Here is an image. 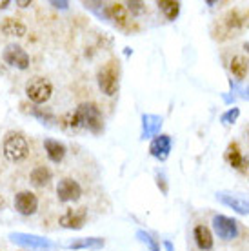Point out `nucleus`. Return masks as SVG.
I'll return each mask as SVG.
<instances>
[{
  "label": "nucleus",
  "mask_w": 249,
  "mask_h": 251,
  "mask_svg": "<svg viewBox=\"0 0 249 251\" xmlns=\"http://www.w3.org/2000/svg\"><path fill=\"white\" fill-rule=\"evenodd\" d=\"M69 127H84L89 129L91 133L99 135L104 127V120H102V113L93 102H84L75 109V113L69 115Z\"/></svg>",
  "instance_id": "obj_1"
},
{
  "label": "nucleus",
  "mask_w": 249,
  "mask_h": 251,
  "mask_svg": "<svg viewBox=\"0 0 249 251\" xmlns=\"http://www.w3.org/2000/svg\"><path fill=\"white\" fill-rule=\"evenodd\" d=\"M97 80H99V86L102 89V93H106L107 97H113L117 95L120 86V66L119 60L111 58L109 62H106L102 68H100L99 75H97Z\"/></svg>",
  "instance_id": "obj_2"
},
{
  "label": "nucleus",
  "mask_w": 249,
  "mask_h": 251,
  "mask_svg": "<svg viewBox=\"0 0 249 251\" xmlns=\"http://www.w3.org/2000/svg\"><path fill=\"white\" fill-rule=\"evenodd\" d=\"M4 157L9 160V162H20L27 157L29 153V144L22 133H7L6 138H4Z\"/></svg>",
  "instance_id": "obj_3"
},
{
  "label": "nucleus",
  "mask_w": 249,
  "mask_h": 251,
  "mask_svg": "<svg viewBox=\"0 0 249 251\" xmlns=\"http://www.w3.org/2000/svg\"><path fill=\"white\" fill-rule=\"evenodd\" d=\"M51 93H53V86H51L50 80H46L42 76H37L33 80L27 82L25 86V95L27 99L35 104H44L51 99Z\"/></svg>",
  "instance_id": "obj_4"
},
{
  "label": "nucleus",
  "mask_w": 249,
  "mask_h": 251,
  "mask_svg": "<svg viewBox=\"0 0 249 251\" xmlns=\"http://www.w3.org/2000/svg\"><path fill=\"white\" fill-rule=\"evenodd\" d=\"M9 239L13 242H17L20 246L25 248H31V250L38 251H53L56 250V244L51 242L50 239H44V237H37V235H27V233H11Z\"/></svg>",
  "instance_id": "obj_5"
},
{
  "label": "nucleus",
  "mask_w": 249,
  "mask_h": 251,
  "mask_svg": "<svg viewBox=\"0 0 249 251\" xmlns=\"http://www.w3.org/2000/svg\"><path fill=\"white\" fill-rule=\"evenodd\" d=\"M217 201L224 206L231 207L238 215H249V197L244 193H231V191H220L217 193Z\"/></svg>",
  "instance_id": "obj_6"
},
{
  "label": "nucleus",
  "mask_w": 249,
  "mask_h": 251,
  "mask_svg": "<svg viewBox=\"0 0 249 251\" xmlns=\"http://www.w3.org/2000/svg\"><path fill=\"white\" fill-rule=\"evenodd\" d=\"M213 227L218 239L222 240H233L238 237V222L235 219H229L225 215H215L213 217Z\"/></svg>",
  "instance_id": "obj_7"
},
{
  "label": "nucleus",
  "mask_w": 249,
  "mask_h": 251,
  "mask_svg": "<svg viewBox=\"0 0 249 251\" xmlns=\"http://www.w3.org/2000/svg\"><path fill=\"white\" fill-rule=\"evenodd\" d=\"M2 57H4L6 64H9L11 68H17V69L29 68V55L17 44L7 46L6 50H4V53H2Z\"/></svg>",
  "instance_id": "obj_8"
},
{
  "label": "nucleus",
  "mask_w": 249,
  "mask_h": 251,
  "mask_svg": "<svg viewBox=\"0 0 249 251\" xmlns=\"http://www.w3.org/2000/svg\"><path fill=\"white\" fill-rule=\"evenodd\" d=\"M82 188L73 178H62L56 186V197L60 202H75L80 199Z\"/></svg>",
  "instance_id": "obj_9"
},
{
  "label": "nucleus",
  "mask_w": 249,
  "mask_h": 251,
  "mask_svg": "<svg viewBox=\"0 0 249 251\" xmlns=\"http://www.w3.org/2000/svg\"><path fill=\"white\" fill-rule=\"evenodd\" d=\"M15 207L20 215H25L29 217L38 209V199L37 195L31 193V191H20V193L15 195Z\"/></svg>",
  "instance_id": "obj_10"
},
{
  "label": "nucleus",
  "mask_w": 249,
  "mask_h": 251,
  "mask_svg": "<svg viewBox=\"0 0 249 251\" xmlns=\"http://www.w3.org/2000/svg\"><path fill=\"white\" fill-rule=\"evenodd\" d=\"M171 146H173V142H171V137H169V135H156L149 144L151 157H155L156 160L162 162V160H166V158L169 157Z\"/></svg>",
  "instance_id": "obj_11"
},
{
  "label": "nucleus",
  "mask_w": 249,
  "mask_h": 251,
  "mask_svg": "<svg viewBox=\"0 0 249 251\" xmlns=\"http://www.w3.org/2000/svg\"><path fill=\"white\" fill-rule=\"evenodd\" d=\"M87 219V211L86 207H78V209H69L60 217V226L66 227V229H80L84 224H86Z\"/></svg>",
  "instance_id": "obj_12"
},
{
  "label": "nucleus",
  "mask_w": 249,
  "mask_h": 251,
  "mask_svg": "<svg viewBox=\"0 0 249 251\" xmlns=\"http://www.w3.org/2000/svg\"><path fill=\"white\" fill-rule=\"evenodd\" d=\"M162 127V117L158 115H142V138L156 137Z\"/></svg>",
  "instance_id": "obj_13"
},
{
  "label": "nucleus",
  "mask_w": 249,
  "mask_h": 251,
  "mask_svg": "<svg viewBox=\"0 0 249 251\" xmlns=\"http://www.w3.org/2000/svg\"><path fill=\"white\" fill-rule=\"evenodd\" d=\"M44 148H46V153L50 157L51 162H62L64 157H66V146L60 144L58 140H53V138H46L44 140Z\"/></svg>",
  "instance_id": "obj_14"
},
{
  "label": "nucleus",
  "mask_w": 249,
  "mask_h": 251,
  "mask_svg": "<svg viewBox=\"0 0 249 251\" xmlns=\"http://www.w3.org/2000/svg\"><path fill=\"white\" fill-rule=\"evenodd\" d=\"M104 239H100V237H86V239H76L73 242H69L66 248L68 250H102L104 248Z\"/></svg>",
  "instance_id": "obj_15"
},
{
  "label": "nucleus",
  "mask_w": 249,
  "mask_h": 251,
  "mask_svg": "<svg viewBox=\"0 0 249 251\" xmlns=\"http://www.w3.org/2000/svg\"><path fill=\"white\" fill-rule=\"evenodd\" d=\"M248 17L249 15H246V13L238 11V9H233V11H229L227 15L224 17V27L227 29V31H238L240 27H242L246 22H248Z\"/></svg>",
  "instance_id": "obj_16"
},
{
  "label": "nucleus",
  "mask_w": 249,
  "mask_h": 251,
  "mask_svg": "<svg viewBox=\"0 0 249 251\" xmlns=\"http://www.w3.org/2000/svg\"><path fill=\"white\" fill-rule=\"evenodd\" d=\"M193 239L199 246V250L202 251H211L213 250V235L209 231V227L206 226H197L193 231Z\"/></svg>",
  "instance_id": "obj_17"
},
{
  "label": "nucleus",
  "mask_w": 249,
  "mask_h": 251,
  "mask_svg": "<svg viewBox=\"0 0 249 251\" xmlns=\"http://www.w3.org/2000/svg\"><path fill=\"white\" fill-rule=\"evenodd\" d=\"M106 13H107V20H115L120 27H125L127 25V9H125L122 4H111V6L106 7Z\"/></svg>",
  "instance_id": "obj_18"
},
{
  "label": "nucleus",
  "mask_w": 249,
  "mask_h": 251,
  "mask_svg": "<svg viewBox=\"0 0 249 251\" xmlns=\"http://www.w3.org/2000/svg\"><path fill=\"white\" fill-rule=\"evenodd\" d=\"M225 160L229 164L231 168H235V170H242L246 160L242 157V151L238 148L237 142H233V144L227 146V151H225Z\"/></svg>",
  "instance_id": "obj_19"
},
{
  "label": "nucleus",
  "mask_w": 249,
  "mask_h": 251,
  "mask_svg": "<svg viewBox=\"0 0 249 251\" xmlns=\"http://www.w3.org/2000/svg\"><path fill=\"white\" fill-rule=\"evenodd\" d=\"M0 31L7 35V37H24L25 35V25L20 24L19 20L15 19H6L4 24L0 25Z\"/></svg>",
  "instance_id": "obj_20"
},
{
  "label": "nucleus",
  "mask_w": 249,
  "mask_h": 251,
  "mask_svg": "<svg viewBox=\"0 0 249 251\" xmlns=\"http://www.w3.org/2000/svg\"><path fill=\"white\" fill-rule=\"evenodd\" d=\"M51 171L46 168V166H37L35 170L31 171V175H29V178H31V184L33 186H37V188H44V186H48L51 180Z\"/></svg>",
  "instance_id": "obj_21"
},
{
  "label": "nucleus",
  "mask_w": 249,
  "mask_h": 251,
  "mask_svg": "<svg viewBox=\"0 0 249 251\" xmlns=\"http://www.w3.org/2000/svg\"><path fill=\"white\" fill-rule=\"evenodd\" d=\"M156 6L160 11H164L168 20H174L180 13V2H174V0H158Z\"/></svg>",
  "instance_id": "obj_22"
},
{
  "label": "nucleus",
  "mask_w": 249,
  "mask_h": 251,
  "mask_svg": "<svg viewBox=\"0 0 249 251\" xmlns=\"http://www.w3.org/2000/svg\"><path fill=\"white\" fill-rule=\"evenodd\" d=\"M231 73L237 76V80H242L244 76L248 75V69H249V62L246 60L244 57H240V55H237V57H233V60H231Z\"/></svg>",
  "instance_id": "obj_23"
},
{
  "label": "nucleus",
  "mask_w": 249,
  "mask_h": 251,
  "mask_svg": "<svg viewBox=\"0 0 249 251\" xmlns=\"http://www.w3.org/2000/svg\"><path fill=\"white\" fill-rule=\"evenodd\" d=\"M137 239L148 246V248H149V251H160V246H158L156 239H153L149 233H146V231H142V229H140V231H137Z\"/></svg>",
  "instance_id": "obj_24"
},
{
  "label": "nucleus",
  "mask_w": 249,
  "mask_h": 251,
  "mask_svg": "<svg viewBox=\"0 0 249 251\" xmlns=\"http://www.w3.org/2000/svg\"><path fill=\"white\" fill-rule=\"evenodd\" d=\"M229 86H231V95L235 99L240 97L244 100H249V86H240L238 82H233V80H229Z\"/></svg>",
  "instance_id": "obj_25"
},
{
  "label": "nucleus",
  "mask_w": 249,
  "mask_h": 251,
  "mask_svg": "<svg viewBox=\"0 0 249 251\" xmlns=\"http://www.w3.org/2000/svg\"><path fill=\"white\" fill-rule=\"evenodd\" d=\"M238 117H240V109H238V107H229L225 113H222L220 122L224 126H233L238 120Z\"/></svg>",
  "instance_id": "obj_26"
},
{
  "label": "nucleus",
  "mask_w": 249,
  "mask_h": 251,
  "mask_svg": "<svg viewBox=\"0 0 249 251\" xmlns=\"http://www.w3.org/2000/svg\"><path fill=\"white\" fill-rule=\"evenodd\" d=\"M125 6H127V9H129V11L137 13V15L144 11V4H142V2H127Z\"/></svg>",
  "instance_id": "obj_27"
},
{
  "label": "nucleus",
  "mask_w": 249,
  "mask_h": 251,
  "mask_svg": "<svg viewBox=\"0 0 249 251\" xmlns=\"http://www.w3.org/2000/svg\"><path fill=\"white\" fill-rule=\"evenodd\" d=\"M156 182H158V188H162V193H168V186H166V178H164L162 173L156 175Z\"/></svg>",
  "instance_id": "obj_28"
},
{
  "label": "nucleus",
  "mask_w": 249,
  "mask_h": 251,
  "mask_svg": "<svg viewBox=\"0 0 249 251\" xmlns=\"http://www.w3.org/2000/svg\"><path fill=\"white\" fill-rule=\"evenodd\" d=\"M51 6L58 7V9H68L69 2H66V0H60V2H56V0H53V2H51Z\"/></svg>",
  "instance_id": "obj_29"
},
{
  "label": "nucleus",
  "mask_w": 249,
  "mask_h": 251,
  "mask_svg": "<svg viewBox=\"0 0 249 251\" xmlns=\"http://www.w3.org/2000/svg\"><path fill=\"white\" fill-rule=\"evenodd\" d=\"M164 248H166V251H174V246L171 244L169 240H166V242H164Z\"/></svg>",
  "instance_id": "obj_30"
},
{
  "label": "nucleus",
  "mask_w": 249,
  "mask_h": 251,
  "mask_svg": "<svg viewBox=\"0 0 249 251\" xmlns=\"http://www.w3.org/2000/svg\"><path fill=\"white\" fill-rule=\"evenodd\" d=\"M224 100L227 102V104H231V102H235V97H233V95H224Z\"/></svg>",
  "instance_id": "obj_31"
},
{
  "label": "nucleus",
  "mask_w": 249,
  "mask_h": 251,
  "mask_svg": "<svg viewBox=\"0 0 249 251\" xmlns=\"http://www.w3.org/2000/svg\"><path fill=\"white\" fill-rule=\"evenodd\" d=\"M17 4H19L20 7H27V6H29V2H25V0H19Z\"/></svg>",
  "instance_id": "obj_32"
},
{
  "label": "nucleus",
  "mask_w": 249,
  "mask_h": 251,
  "mask_svg": "<svg viewBox=\"0 0 249 251\" xmlns=\"http://www.w3.org/2000/svg\"><path fill=\"white\" fill-rule=\"evenodd\" d=\"M7 6H9V2H7V0H2V2H0V9H6Z\"/></svg>",
  "instance_id": "obj_33"
},
{
  "label": "nucleus",
  "mask_w": 249,
  "mask_h": 251,
  "mask_svg": "<svg viewBox=\"0 0 249 251\" xmlns=\"http://www.w3.org/2000/svg\"><path fill=\"white\" fill-rule=\"evenodd\" d=\"M244 50H246L249 53V42H246V44H244Z\"/></svg>",
  "instance_id": "obj_34"
}]
</instances>
